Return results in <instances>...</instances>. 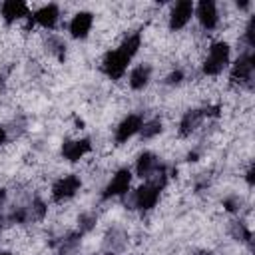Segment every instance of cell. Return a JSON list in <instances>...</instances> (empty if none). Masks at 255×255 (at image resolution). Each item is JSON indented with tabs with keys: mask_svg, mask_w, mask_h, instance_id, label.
<instances>
[{
	"mask_svg": "<svg viewBox=\"0 0 255 255\" xmlns=\"http://www.w3.org/2000/svg\"><path fill=\"white\" fill-rule=\"evenodd\" d=\"M139 44H141V36L135 32L131 36H128L122 46L114 52H108L104 62H102V70L106 76H110L112 80H120L124 74H126V68L129 64V60L135 56V52L139 50Z\"/></svg>",
	"mask_w": 255,
	"mask_h": 255,
	"instance_id": "6da1fadb",
	"label": "cell"
},
{
	"mask_svg": "<svg viewBox=\"0 0 255 255\" xmlns=\"http://www.w3.org/2000/svg\"><path fill=\"white\" fill-rule=\"evenodd\" d=\"M229 62V46L225 42H215L209 48V56L203 62V72L207 76H217L219 72H223V68Z\"/></svg>",
	"mask_w": 255,
	"mask_h": 255,
	"instance_id": "7a4b0ae2",
	"label": "cell"
},
{
	"mask_svg": "<svg viewBox=\"0 0 255 255\" xmlns=\"http://www.w3.org/2000/svg\"><path fill=\"white\" fill-rule=\"evenodd\" d=\"M253 70H255V58L251 52L239 56V60L235 62L233 66V72H231V82L233 84H239L247 90L253 88Z\"/></svg>",
	"mask_w": 255,
	"mask_h": 255,
	"instance_id": "3957f363",
	"label": "cell"
},
{
	"mask_svg": "<svg viewBox=\"0 0 255 255\" xmlns=\"http://www.w3.org/2000/svg\"><path fill=\"white\" fill-rule=\"evenodd\" d=\"M80 185H82V181H80V177L78 175H64L62 179H58L56 183H54V187H52V197H54V201H64V199H70V197H74L76 195V191L80 189Z\"/></svg>",
	"mask_w": 255,
	"mask_h": 255,
	"instance_id": "277c9868",
	"label": "cell"
},
{
	"mask_svg": "<svg viewBox=\"0 0 255 255\" xmlns=\"http://www.w3.org/2000/svg\"><path fill=\"white\" fill-rule=\"evenodd\" d=\"M129 183H131V173H129V169H120V171L112 177V181L108 183V187L104 189L102 197H104V199H110V197H116V195H124V193L129 189Z\"/></svg>",
	"mask_w": 255,
	"mask_h": 255,
	"instance_id": "5b68a950",
	"label": "cell"
},
{
	"mask_svg": "<svg viewBox=\"0 0 255 255\" xmlns=\"http://www.w3.org/2000/svg\"><path fill=\"white\" fill-rule=\"evenodd\" d=\"M191 14H193V2L191 0L177 2L171 10V16H169V28L171 30H181L191 20Z\"/></svg>",
	"mask_w": 255,
	"mask_h": 255,
	"instance_id": "8992f818",
	"label": "cell"
},
{
	"mask_svg": "<svg viewBox=\"0 0 255 255\" xmlns=\"http://www.w3.org/2000/svg\"><path fill=\"white\" fill-rule=\"evenodd\" d=\"M141 126H143V118H141L139 114L128 116V118L118 126V129H116V141H118V143L128 141L133 133H137V131L141 129Z\"/></svg>",
	"mask_w": 255,
	"mask_h": 255,
	"instance_id": "52a82bcc",
	"label": "cell"
},
{
	"mask_svg": "<svg viewBox=\"0 0 255 255\" xmlns=\"http://www.w3.org/2000/svg\"><path fill=\"white\" fill-rule=\"evenodd\" d=\"M92 149V143H90V139L88 137H84V139H66L64 143H62V155L66 157V159H70V161H78L82 155H86L88 151Z\"/></svg>",
	"mask_w": 255,
	"mask_h": 255,
	"instance_id": "ba28073f",
	"label": "cell"
},
{
	"mask_svg": "<svg viewBox=\"0 0 255 255\" xmlns=\"http://www.w3.org/2000/svg\"><path fill=\"white\" fill-rule=\"evenodd\" d=\"M197 18L205 30H213L217 26V6L211 0H201L197 4Z\"/></svg>",
	"mask_w": 255,
	"mask_h": 255,
	"instance_id": "9c48e42d",
	"label": "cell"
},
{
	"mask_svg": "<svg viewBox=\"0 0 255 255\" xmlns=\"http://www.w3.org/2000/svg\"><path fill=\"white\" fill-rule=\"evenodd\" d=\"M2 16H4V20H6L8 24L14 22V20H18V18H24V16L32 18V14H30L26 2H20V0H6V2L2 4Z\"/></svg>",
	"mask_w": 255,
	"mask_h": 255,
	"instance_id": "30bf717a",
	"label": "cell"
},
{
	"mask_svg": "<svg viewBox=\"0 0 255 255\" xmlns=\"http://www.w3.org/2000/svg\"><path fill=\"white\" fill-rule=\"evenodd\" d=\"M58 16H60L58 6H56V4H48V6H42L40 10H36V12L32 14L30 22H38V24L44 26V28H54L56 22H58Z\"/></svg>",
	"mask_w": 255,
	"mask_h": 255,
	"instance_id": "8fae6325",
	"label": "cell"
},
{
	"mask_svg": "<svg viewBox=\"0 0 255 255\" xmlns=\"http://www.w3.org/2000/svg\"><path fill=\"white\" fill-rule=\"evenodd\" d=\"M92 22H94V16L90 12H78L72 22H70V32L74 38H86L90 28H92Z\"/></svg>",
	"mask_w": 255,
	"mask_h": 255,
	"instance_id": "7c38bea8",
	"label": "cell"
},
{
	"mask_svg": "<svg viewBox=\"0 0 255 255\" xmlns=\"http://www.w3.org/2000/svg\"><path fill=\"white\" fill-rule=\"evenodd\" d=\"M161 167V163H159V159L151 153V151H143L141 155H139V159H137V165H135V171H137V175L139 177H151L157 169Z\"/></svg>",
	"mask_w": 255,
	"mask_h": 255,
	"instance_id": "4fadbf2b",
	"label": "cell"
},
{
	"mask_svg": "<svg viewBox=\"0 0 255 255\" xmlns=\"http://www.w3.org/2000/svg\"><path fill=\"white\" fill-rule=\"evenodd\" d=\"M203 118L205 116H203L201 110H189V112H185V116L181 118V124H179V133L181 135H189L191 131H195L199 128V124H201Z\"/></svg>",
	"mask_w": 255,
	"mask_h": 255,
	"instance_id": "5bb4252c",
	"label": "cell"
},
{
	"mask_svg": "<svg viewBox=\"0 0 255 255\" xmlns=\"http://www.w3.org/2000/svg\"><path fill=\"white\" fill-rule=\"evenodd\" d=\"M149 76H151V68H149L147 64L137 66V68H133V72L129 74V86H131L133 90H141V88H145V84L149 82Z\"/></svg>",
	"mask_w": 255,
	"mask_h": 255,
	"instance_id": "9a60e30c",
	"label": "cell"
},
{
	"mask_svg": "<svg viewBox=\"0 0 255 255\" xmlns=\"http://www.w3.org/2000/svg\"><path fill=\"white\" fill-rule=\"evenodd\" d=\"M106 247L112 251V253H116V251H122L124 249V245H126V235L120 231V229H112V231H108V235H106Z\"/></svg>",
	"mask_w": 255,
	"mask_h": 255,
	"instance_id": "2e32d148",
	"label": "cell"
},
{
	"mask_svg": "<svg viewBox=\"0 0 255 255\" xmlns=\"http://www.w3.org/2000/svg\"><path fill=\"white\" fill-rule=\"evenodd\" d=\"M80 239H82V233H80V231L66 235V239H62V243H60L58 255H74V251H76L78 245H80Z\"/></svg>",
	"mask_w": 255,
	"mask_h": 255,
	"instance_id": "e0dca14e",
	"label": "cell"
},
{
	"mask_svg": "<svg viewBox=\"0 0 255 255\" xmlns=\"http://www.w3.org/2000/svg\"><path fill=\"white\" fill-rule=\"evenodd\" d=\"M46 48H48V52L54 54L58 60H64V58H66V44H64V40H60L58 36H50V38L46 40Z\"/></svg>",
	"mask_w": 255,
	"mask_h": 255,
	"instance_id": "ac0fdd59",
	"label": "cell"
},
{
	"mask_svg": "<svg viewBox=\"0 0 255 255\" xmlns=\"http://www.w3.org/2000/svg\"><path fill=\"white\" fill-rule=\"evenodd\" d=\"M229 233L233 235V239L237 241H245V243H251V231L245 227V223L241 221H233L231 227H229Z\"/></svg>",
	"mask_w": 255,
	"mask_h": 255,
	"instance_id": "d6986e66",
	"label": "cell"
},
{
	"mask_svg": "<svg viewBox=\"0 0 255 255\" xmlns=\"http://www.w3.org/2000/svg\"><path fill=\"white\" fill-rule=\"evenodd\" d=\"M161 122L159 120H149V122H145L143 126H141V137L143 139H151V137H155L157 133H161Z\"/></svg>",
	"mask_w": 255,
	"mask_h": 255,
	"instance_id": "ffe728a7",
	"label": "cell"
},
{
	"mask_svg": "<svg viewBox=\"0 0 255 255\" xmlns=\"http://www.w3.org/2000/svg\"><path fill=\"white\" fill-rule=\"evenodd\" d=\"M78 223H80V233H88V231H92L94 225H96V215H92V213H82L80 219H78Z\"/></svg>",
	"mask_w": 255,
	"mask_h": 255,
	"instance_id": "44dd1931",
	"label": "cell"
},
{
	"mask_svg": "<svg viewBox=\"0 0 255 255\" xmlns=\"http://www.w3.org/2000/svg\"><path fill=\"white\" fill-rule=\"evenodd\" d=\"M30 211H32L34 221H40V219H44V215H46V203H44L42 199H34L32 205H30Z\"/></svg>",
	"mask_w": 255,
	"mask_h": 255,
	"instance_id": "7402d4cb",
	"label": "cell"
},
{
	"mask_svg": "<svg viewBox=\"0 0 255 255\" xmlns=\"http://www.w3.org/2000/svg\"><path fill=\"white\" fill-rule=\"evenodd\" d=\"M245 40H247V44L253 48L255 46V18H251L249 20V24H247V30H245Z\"/></svg>",
	"mask_w": 255,
	"mask_h": 255,
	"instance_id": "603a6c76",
	"label": "cell"
},
{
	"mask_svg": "<svg viewBox=\"0 0 255 255\" xmlns=\"http://www.w3.org/2000/svg\"><path fill=\"white\" fill-rule=\"evenodd\" d=\"M223 207H225L227 211H239V209H241V199H239V197H227V199L223 201Z\"/></svg>",
	"mask_w": 255,
	"mask_h": 255,
	"instance_id": "cb8c5ba5",
	"label": "cell"
},
{
	"mask_svg": "<svg viewBox=\"0 0 255 255\" xmlns=\"http://www.w3.org/2000/svg\"><path fill=\"white\" fill-rule=\"evenodd\" d=\"M181 80H183V72H181V70H175V72H171V74L167 76L165 82H167L169 86H173V84H179Z\"/></svg>",
	"mask_w": 255,
	"mask_h": 255,
	"instance_id": "d4e9b609",
	"label": "cell"
},
{
	"mask_svg": "<svg viewBox=\"0 0 255 255\" xmlns=\"http://www.w3.org/2000/svg\"><path fill=\"white\" fill-rule=\"evenodd\" d=\"M253 173H255V167L251 165V167L247 169V183H249V185H253V181H255V177H253Z\"/></svg>",
	"mask_w": 255,
	"mask_h": 255,
	"instance_id": "484cf974",
	"label": "cell"
},
{
	"mask_svg": "<svg viewBox=\"0 0 255 255\" xmlns=\"http://www.w3.org/2000/svg\"><path fill=\"white\" fill-rule=\"evenodd\" d=\"M4 201H6V189H2V187H0V207L4 205Z\"/></svg>",
	"mask_w": 255,
	"mask_h": 255,
	"instance_id": "4316f807",
	"label": "cell"
},
{
	"mask_svg": "<svg viewBox=\"0 0 255 255\" xmlns=\"http://www.w3.org/2000/svg\"><path fill=\"white\" fill-rule=\"evenodd\" d=\"M6 141V129L4 128H0V145Z\"/></svg>",
	"mask_w": 255,
	"mask_h": 255,
	"instance_id": "83f0119b",
	"label": "cell"
},
{
	"mask_svg": "<svg viewBox=\"0 0 255 255\" xmlns=\"http://www.w3.org/2000/svg\"><path fill=\"white\" fill-rule=\"evenodd\" d=\"M187 159H189V161H195V159H197V153H195V151H191V153L187 155Z\"/></svg>",
	"mask_w": 255,
	"mask_h": 255,
	"instance_id": "f1b7e54d",
	"label": "cell"
},
{
	"mask_svg": "<svg viewBox=\"0 0 255 255\" xmlns=\"http://www.w3.org/2000/svg\"><path fill=\"white\" fill-rule=\"evenodd\" d=\"M193 255H211V253H209V251H203V249H201V251H195Z\"/></svg>",
	"mask_w": 255,
	"mask_h": 255,
	"instance_id": "f546056e",
	"label": "cell"
},
{
	"mask_svg": "<svg viewBox=\"0 0 255 255\" xmlns=\"http://www.w3.org/2000/svg\"><path fill=\"white\" fill-rule=\"evenodd\" d=\"M237 6H239V8H247V6H249V2H237Z\"/></svg>",
	"mask_w": 255,
	"mask_h": 255,
	"instance_id": "4dcf8cb0",
	"label": "cell"
},
{
	"mask_svg": "<svg viewBox=\"0 0 255 255\" xmlns=\"http://www.w3.org/2000/svg\"><path fill=\"white\" fill-rule=\"evenodd\" d=\"M0 255H12V253H0Z\"/></svg>",
	"mask_w": 255,
	"mask_h": 255,
	"instance_id": "1f68e13d",
	"label": "cell"
},
{
	"mask_svg": "<svg viewBox=\"0 0 255 255\" xmlns=\"http://www.w3.org/2000/svg\"><path fill=\"white\" fill-rule=\"evenodd\" d=\"M106 255H112V253H106Z\"/></svg>",
	"mask_w": 255,
	"mask_h": 255,
	"instance_id": "d6a6232c",
	"label": "cell"
}]
</instances>
